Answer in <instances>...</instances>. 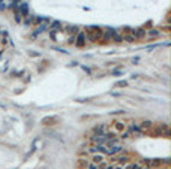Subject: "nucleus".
<instances>
[{
    "instance_id": "13",
    "label": "nucleus",
    "mask_w": 171,
    "mask_h": 169,
    "mask_svg": "<svg viewBox=\"0 0 171 169\" xmlns=\"http://www.w3.org/2000/svg\"><path fill=\"white\" fill-rule=\"evenodd\" d=\"M111 41L113 42H116V43H120V42H123V36L120 33H117V32H114L111 36Z\"/></svg>"
},
{
    "instance_id": "10",
    "label": "nucleus",
    "mask_w": 171,
    "mask_h": 169,
    "mask_svg": "<svg viewBox=\"0 0 171 169\" xmlns=\"http://www.w3.org/2000/svg\"><path fill=\"white\" fill-rule=\"evenodd\" d=\"M89 163H90V162L87 160V157H80L77 160V166H78V169H86Z\"/></svg>"
},
{
    "instance_id": "19",
    "label": "nucleus",
    "mask_w": 171,
    "mask_h": 169,
    "mask_svg": "<svg viewBox=\"0 0 171 169\" xmlns=\"http://www.w3.org/2000/svg\"><path fill=\"white\" fill-rule=\"evenodd\" d=\"M98 30H102V29L98 27V25H90V27H87V32H98Z\"/></svg>"
},
{
    "instance_id": "3",
    "label": "nucleus",
    "mask_w": 171,
    "mask_h": 169,
    "mask_svg": "<svg viewBox=\"0 0 171 169\" xmlns=\"http://www.w3.org/2000/svg\"><path fill=\"white\" fill-rule=\"evenodd\" d=\"M116 30L114 29H110V27H107V29H104L102 30V36H101V41L102 42H108V41H111V36Z\"/></svg>"
},
{
    "instance_id": "21",
    "label": "nucleus",
    "mask_w": 171,
    "mask_h": 169,
    "mask_svg": "<svg viewBox=\"0 0 171 169\" xmlns=\"http://www.w3.org/2000/svg\"><path fill=\"white\" fill-rule=\"evenodd\" d=\"M86 169H98V165H95V163H92V162H90V163L87 165V168H86Z\"/></svg>"
},
{
    "instance_id": "18",
    "label": "nucleus",
    "mask_w": 171,
    "mask_h": 169,
    "mask_svg": "<svg viewBox=\"0 0 171 169\" xmlns=\"http://www.w3.org/2000/svg\"><path fill=\"white\" fill-rule=\"evenodd\" d=\"M33 21H35V17H33V15H29V17L24 20V24H26V25H32V24H33Z\"/></svg>"
},
{
    "instance_id": "8",
    "label": "nucleus",
    "mask_w": 171,
    "mask_h": 169,
    "mask_svg": "<svg viewBox=\"0 0 171 169\" xmlns=\"http://www.w3.org/2000/svg\"><path fill=\"white\" fill-rule=\"evenodd\" d=\"M138 126H140V129H141V132L144 133V132H149V130L152 129L153 123H152L150 120H143V121H141V123H140Z\"/></svg>"
},
{
    "instance_id": "7",
    "label": "nucleus",
    "mask_w": 171,
    "mask_h": 169,
    "mask_svg": "<svg viewBox=\"0 0 171 169\" xmlns=\"http://www.w3.org/2000/svg\"><path fill=\"white\" fill-rule=\"evenodd\" d=\"M102 162H105V154H102V153H93V154H92V163L99 165V163H102Z\"/></svg>"
},
{
    "instance_id": "14",
    "label": "nucleus",
    "mask_w": 171,
    "mask_h": 169,
    "mask_svg": "<svg viewBox=\"0 0 171 169\" xmlns=\"http://www.w3.org/2000/svg\"><path fill=\"white\" fill-rule=\"evenodd\" d=\"M21 15H24V17H27L29 15V6H27L26 3H23L21 6H20V11H18Z\"/></svg>"
},
{
    "instance_id": "16",
    "label": "nucleus",
    "mask_w": 171,
    "mask_h": 169,
    "mask_svg": "<svg viewBox=\"0 0 171 169\" xmlns=\"http://www.w3.org/2000/svg\"><path fill=\"white\" fill-rule=\"evenodd\" d=\"M50 27H51L53 30H60V29H63V25H62L60 21H53V23H50Z\"/></svg>"
},
{
    "instance_id": "15",
    "label": "nucleus",
    "mask_w": 171,
    "mask_h": 169,
    "mask_svg": "<svg viewBox=\"0 0 171 169\" xmlns=\"http://www.w3.org/2000/svg\"><path fill=\"white\" fill-rule=\"evenodd\" d=\"M125 169H141V163H126L125 165Z\"/></svg>"
},
{
    "instance_id": "5",
    "label": "nucleus",
    "mask_w": 171,
    "mask_h": 169,
    "mask_svg": "<svg viewBox=\"0 0 171 169\" xmlns=\"http://www.w3.org/2000/svg\"><path fill=\"white\" fill-rule=\"evenodd\" d=\"M128 133L129 135H137V136L143 135V132H141V129H140V126H138V123H134V121H132V124L129 126Z\"/></svg>"
},
{
    "instance_id": "11",
    "label": "nucleus",
    "mask_w": 171,
    "mask_h": 169,
    "mask_svg": "<svg viewBox=\"0 0 171 169\" xmlns=\"http://www.w3.org/2000/svg\"><path fill=\"white\" fill-rule=\"evenodd\" d=\"M65 30H66V32H68L69 34H77L78 32H80V29H78L77 25H65Z\"/></svg>"
},
{
    "instance_id": "20",
    "label": "nucleus",
    "mask_w": 171,
    "mask_h": 169,
    "mask_svg": "<svg viewBox=\"0 0 171 169\" xmlns=\"http://www.w3.org/2000/svg\"><path fill=\"white\" fill-rule=\"evenodd\" d=\"M14 18H15L17 23H21V14H20V12H15V14H14Z\"/></svg>"
},
{
    "instance_id": "4",
    "label": "nucleus",
    "mask_w": 171,
    "mask_h": 169,
    "mask_svg": "<svg viewBox=\"0 0 171 169\" xmlns=\"http://www.w3.org/2000/svg\"><path fill=\"white\" fill-rule=\"evenodd\" d=\"M162 33L159 29H150V30H146V38L147 39H156V38H161Z\"/></svg>"
},
{
    "instance_id": "6",
    "label": "nucleus",
    "mask_w": 171,
    "mask_h": 169,
    "mask_svg": "<svg viewBox=\"0 0 171 169\" xmlns=\"http://www.w3.org/2000/svg\"><path fill=\"white\" fill-rule=\"evenodd\" d=\"M134 36L137 41H143L146 39V29L144 27H138V29H134Z\"/></svg>"
},
{
    "instance_id": "12",
    "label": "nucleus",
    "mask_w": 171,
    "mask_h": 169,
    "mask_svg": "<svg viewBox=\"0 0 171 169\" xmlns=\"http://www.w3.org/2000/svg\"><path fill=\"white\" fill-rule=\"evenodd\" d=\"M105 129H107L105 124H99V126H96L93 129V135H102V133H105Z\"/></svg>"
},
{
    "instance_id": "17",
    "label": "nucleus",
    "mask_w": 171,
    "mask_h": 169,
    "mask_svg": "<svg viewBox=\"0 0 171 169\" xmlns=\"http://www.w3.org/2000/svg\"><path fill=\"white\" fill-rule=\"evenodd\" d=\"M98 169H113V165L111 163H107V162H102L98 165Z\"/></svg>"
},
{
    "instance_id": "2",
    "label": "nucleus",
    "mask_w": 171,
    "mask_h": 169,
    "mask_svg": "<svg viewBox=\"0 0 171 169\" xmlns=\"http://www.w3.org/2000/svg\"><path fill=\"white\" fill-rule=\"evenodd\" d=\"M75 47L77 48H83L86 43H87V39H86V33L84 32H78L77 34H75Z\"/></svg>"
},
{
    "instance_id": "9",
    "label": "nucleus",
    "mask_w": 171,
    "mask_h": 169,
    "mask_svg": "<svg viewBox=\"0 0 171 169\" xmlns=\"http://www.w3.org/2000/svg\"><path fill=\"white\" fill-rule=\"evenodd\" d=\"M113 127H114V130L113 132H125V129H126V124L123 123V121H120V120H116L114 123H113Z\"/></svg>"
},
{
    "instance_id": "1",
    "label": "nucleus",
    "mask_w": 171,
    "mask_h": 169,
    "mask_svg": "<svg viewBox=\"0 0 171 169\" xmlns=\"http://www.w3.org/2000/svg\"><path fill=\"white\" fill-rule=\"evenodd\" d=\"M129 159H131L129 153L123 151V150H120V151H117L116 154H113L111 156V160L117 162V163H120V165H126V163H129Z\"/></svg>"
}]
</instances>
